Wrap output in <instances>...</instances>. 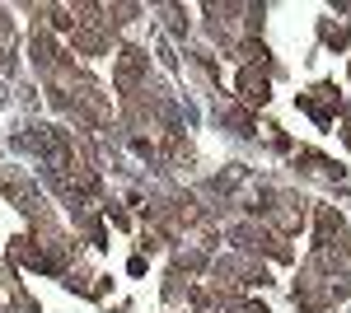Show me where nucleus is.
Here are the masks:
<instances>
[{
  "label": "nucleus",
  "mask_w": 351,
  "mask_h": 313,
  "mask_svg": "<svg viewBox=\"0 0 351 313\" xmlns=\"http://www.w3.org/2000/svg\"><path fill=\"white\" fill-rule=\"evenodd\" d=\"M239 94L248 103H267V79L258 75V71H243L239 75Z\"/></svg>",
  "instance_id": "1"
},
{
  "label": "nucleus",
  "mask_w": 351,
  "mask_h": 313,
  "mask_svg": "<svg viewBox=\"0 0 351 313\" xmlns=\"http://www.w3.org/2000/svg\"><path fill=\"white\" fill-rule=\"evenodd\" d=\"M332 99H337L332 89H314V94L304 99V108H309V112H314L319 122H328V117H332Z\"/></svg>",
  "instance_id": "2"
}]
</instances>
